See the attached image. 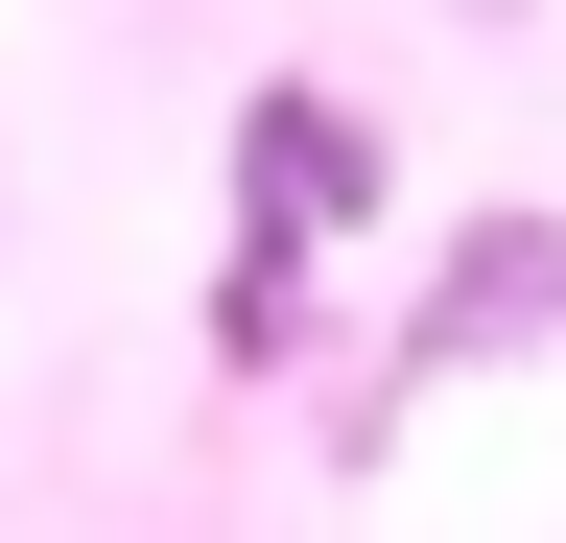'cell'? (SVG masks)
I'll list each match as a JSON object with an SVG mask.
<instances>
[{"label": "cell", "instance_id": "1", "mask_svg": "<svg viewBox=\"0 0 566 543\" xmlns=\"http://www.w3.org/2000/svg\"><path fill=\"white\" fill-rule=\"evenodd\" d=\"M237 166H260V284H237V331H283V260L378 213V143H354L331 95H260V118H237Z\"/></svg>", "mask_w": 566, "mask_h": 543}]
</instances>
